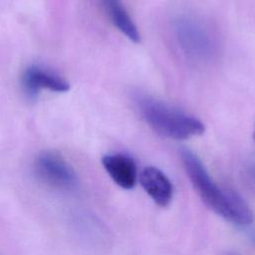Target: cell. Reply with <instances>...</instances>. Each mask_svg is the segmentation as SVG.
Returning a JSON list of instances; mask_svg holds the SVG:
<instances>
[{"instance_id": "1", "label": "cell", "mask_w": 255, "mask_h": 255, "mask_svg": "<svg viewBox=\"0 0 255 255\" xmlns=\"http://www.w3.org/2000/svg\"><path fill=\"white\" fill-rule=\"evenodd\" d=\"M138 108L146 124L165 137L187 139L204 132V125L198 119L157 100L148 97L139 98Z\"/></svg>"}, {"instance_id": "3", "label": "cell", "mask_w": 255, "mask_h": 255, "mask_svg": "<svg viewBox=\"0 0 255 255\" xmlns=\"http://www.w3.org/2000/svg\"><path fill=\"white\" fill-rule=\"evenodd\" d=\"M34 168L40 180L54 188L71 189L77 182L73 168L65 158L54 151L40 153L35 160Z\"/></svg>"}, {"instance_id": "10", "label": "cell", "mask_w": 255, "mask_h": 255, "mask_svg": "<svg viewBox=\"0 0 255 255\" xmlns=\"http://www.w3.org/2000/svg\"><path fill=\"white\" fill-rule=\"evenodd\" d=\"M250 238H251V240L253 241V243L255 244V232L250 233Z\"/></svg>"}, {"instance_id": "4", "label": "cell", "mask_w": 255, "mask_h": 255, "mask_svg": "<svg viewBox=\"0 0 255 255\" xmlns=\"http://www.w3.org/2000/svg\"><path fill=\"white\" fill-rule=\"evenodd\" d=\"M139 182L144 191L160 207L167 206L173 194V187L168 177L154 166H146L139 173Z\"/></svg>"}, {"instance_id": "2", "label": "cell", "mask_w": 255, "mask_h": 255, "mask_svg": "<svg viewBox=\"0 0 255 255\" xmlns=\"http://www.w3.org/2000/svg\"><path fill=\"white\" fill-rule=\"evenodd\" d=\"M184 169L202 201L214 212L229 219L231 188L219 187L211 178L199 157L188 148L179 150Z\"/></svg>"}, {"instance_id": "8", "label": "cell", "mask_w": 255, "mask_h": 255, "mask_svg": "<svg viewBox=\"0 0 255 255\" xmlns=\"http://www.w3.org/2000/svg\"><path fill=\"white\" fill-rule=\"evenodd\" d=\"M179 38L187 51L193 54L202 55L208 48L206 35L191 23H183L178 26Z\"/></svg>"}, {"instance_id": "6", "label": "cell", "mask_w": 255, "mask_h": 255, "mask_svg": "<svg viewBox=\"0 0 255 255\" xmlns=\"http://www.w3.org/2000/svg\"><path fill=\"white\" fill-rule=\"evenodd\" d=\"M22 83L30 96L36 95L42 89L54 92H66L70 88L69 83L59 75L36 66L30 67L24 72Z\"/></svg>"}, {"instance_id": "5", "label": "cell", "mask_w": 255, "mask_h": 255, "mask_svg": "<svg viewBox=\"0 0 255 255\" xmlns=\"http://www.w3.org/2000/svg\"><path fill=\"white\" fill-rule=\"evenodd\" d=\"M102 163L111 178L122 188L130 189L135 185L136 165L130 156L123 153L107 154L102 158Z\"/></svg>"}, {"instance_id": "9", "label": "cell", "mask_w": 255, "mask_h": 255, "mask_svg": "<svg viewBox=\"0 0 255 255\" xmlns=\"http://www.w3.org/2000/svg\"><path fill=\"white\" fill-rule=\"evenodd\" d=\"M250 176H251V178H252V180H253V182H254V184H255V166L251 168V170H250Z\"/></svg>"}, {"instance_id": "11", "label": "cell", "mask_w": 255, "mask_h": 255, "mask_svg": "<svg viewBox=\"0 0 255 255\" xmlns=\"http://www.w3.org/2000/svg\"><path fill=\"white\" fill-rule=\"evenodd\" d=\"M226 255H239V254H237V253H234V252H230V253H227Z\"/></svg>"}, {"instance_id": "12", "label": "cell", "mask_w": 255, "mask_h": 255, "mask_svg": "<svg viewBox=\"0 0 255 255\" xmlns=\"http://www.w3.org/2000/svg\"><path fill=\"white\" fill-rule=\"evenodd\" d=\"M254 139H255V129H254Z\"/></svg>"}, {"instance_id": "7", "label": "cell", "mask_w": 255, "mask_h": 255, "mask_svg": "<svg viewBox=\"0 0 255 255\" xmlns=\"http://www.w3.org/2000/svg\"><path fill=\"white\" fill-rule=\"evenodd\" d=\"M102 2L105 11L114 26L130 41L138 43L140 41L138 30L121 0H102Z\"/></svg>"}]
</instances>
